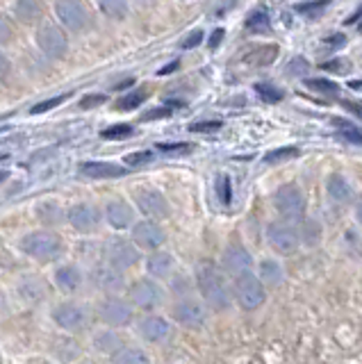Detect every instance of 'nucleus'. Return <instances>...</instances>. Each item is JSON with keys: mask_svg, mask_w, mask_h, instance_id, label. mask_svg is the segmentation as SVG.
<instances>
[{"mask_svg": "<svg viewBox=\"0 0 362 364\" xmlns=\"http://www.w3.org/2000/svg\"><path fill=\"white\" fill-rule=\"evenodd\" d=\"M305 71H310V64L303 60V57H294V60L287 64V73L289 75H303Z\"/></svg>", "mask_w": 362, "mask_h": 364, "instance_id": "obj_44", "label": "nucleus"}, {"mask_svg": "<svg viewBox=\"0 0 362 364\" xmlns=\"http://www.w3.org/2000/svg\"><path fill=\"white\" fill-rule=\"evenodd\" d=\"M96 312H98L100 321H103L105 326H110L112 330L126 328L132 323V318H134L132 305L128 301L119 299V296H105V299L98 303Z\"/></svg>", "mask_w": 362, "mask_h": 364, "instance_id": "obj_6", "label": "nucleus"}, {"mask_svg": "<svg viewBox=\"0 0 362 364\" xmlns=\"http://www.w3.org/2000/svg\"><path fill=\"white\" fill-rule=\"evenodd\" d=\"M233 296L244 310H257V307H262L267 301V289L257 276H253V273H244V276L235 278Z\"/></svg>", "mask_w": 362, "mask_h": 364, "instance_id": "obj_4", "label": "nucleus"}, {"mask_svg": "<svg viewBox=\"0 0 362 364\" xmlns=\"http://www.w3.org/2000/svg\"><path fill=\"white\" fill-rule=\"evenodd\" d=\"M137 335L144 341H151V344H162V341H166L169 335H171V326H169L164 316L149 314L137 321Z\"/></svg>", "mask_w": 362, "mask_h": 364, "instance_id": "obj_17", "label": "nucleus"}, {"mask_svg": "<svg viewBox=\"0 0 362 364\" xmlns=\"http://www.w3.org/2000/svg\"><path fill=\"white\" fill-rule=\"evenodd\" d=\"M7 176H9L7 171H0V182H3V180H7Z\"/></svg>", "mask_w": 362, "mask_h": 364, "instance_id": "obj_56", "label": "nucleus"}, {"mask_svg": "<svg viewBox=\"0 0 362 364\" xmlns=\"http://www.w3.org/2000/svg\"><path fill=\"white\" fill-rule=\"evenodd\" d=\"M55 284H58L64 294H75L82 284V271L73 264L58 267V271H55Z\"/></svg>", "mask_w": 362, "mask_h": 364, "instance_id": "obj_22", "label": "nucleus"}, {"mask_svg": "<svg viewBox=\"0 0 362 364\" xmlns=\"http://www.w3.org/2000/svg\"><path fill=\"white\" fill-rule=\"evenodd\" d=\"M166 242V232L164 228L157 221H139L132 225V244L134 248H144V250H157Z\"/></svg>", "mask_w": 362, "mask_h": 364, "instance_id": "obj_11", "label": "nucleus"}, {"mask_svg": "<svg viewBox=\"0 0 362 364\" xmlns=\"http://www.w3.org/2000/svg\"><path fill=\"white\" fill-rule=\"evenodd\" d=\"M112 364H151V360L144 350L134 348V346H126L112 358Z\"/></svg>", "mask_w": 362, "mask_h": 364, "instance_id": "obj_29", "label": "nucleus"}, {"mask_svg": "<svg viewBox=\"0 0 362 364\" xmlns=\"http://www.w3.org/2000/svg\"><path fill=\"white\" fill-rule=\"evenodd\" d=\"M171 316H174V321L178 326H183L187 330H198V328H203V323H206L208 312H206V307H203L198 301L183 299V301L174 303Z\"/></svg>", "mask_w": 362, "mask_h": 364, "instance_id": "obj_10", "label": "nucleus"}, {"mask_svg": "<svg viewBox=\"0 0 362 364\" xmlns=\"http://www.w3.org/2000/svg\"><path fill=\"white\" fill-rule=\"evenodd\" d=\"M178 66H180V62H178V60H174V62H169L166 66H162V68H160V71H157V73H160V75H169V73H174Z\"/></svg>", "mask_w": 362, "mask_h": 364, "instance_id": "obj_50", "label": "nucleus"}, {"mask_svg": "<svg viewBox=\"0 0 362 364\" xmlns=\"http://www.w3.org/2000/svg\"><path fill=\"white\" fill-rule=\"evenodd\" d=\"M223 128L221 121H198V123H191L189 125V132H196V134H212V132H219Z\"/></svg>", "mask_w": 362, "mask_h": 364, "instance_id": "obj_37", "label": "nucleus"}, {"mask_svg": "<svg viewBox=\"0 0 362 364\" xmlns=\"http://www.w3.org/2000/svg\"><path fill=\"white\" fill-rule=\"evenodd\" d=\"M360 18H362V5L353 11V16H348V18H346V23H348V26H353V23H358Z\"/></svg>", "mask_w": 362, "mask_h": 364, "instance_id": "obj_53", "label": "nucleus"}, {"mask_svg": "<svg viewBox=\"0 0 362 364\" xmlns=\"http://www.w3.org/2000/svg\"><path fill=\"white\" fill-rule=\"evenodd\" d=\"M12 41V28L7 26V21L0 18V43H7Z\"/></svg>", "mask_w": 362, "mask_h": 364, "instance_id": "obj_48", "label": "nucleus"}, {"mask_svg": "<svg viewBox=\"0 0 362 364\" xmlns=\"http://www.w3.org/2000/svg\"><path fill=\"white\" fill-rule=\"evenodd\" d=\"M274 205L280 216L297 221L305 214V198L297 185H282L274 193Z\"/></svg>", "mask_w": 362, "mask_h": 364, "instance_id": "obj_8", "label": "nucleus"}, {"mask_svg": "<svg viewBox=\"0 0 362 364\" xmlns=\"http://www.w3.org/2000/svg\"><path fill=\"white\" fill-rule=\"evenodd\" d=\"M346 107H348L351 114H356V117L362 121V105H358V102H346Z\"/></svg>", "mask_w": 362, "mask_h": 364, "instance_id": "obj_52", "label": "nucleus"}, {"mask_svg": "<svg viewBox=\"0 0 362 364\" xmlns=\"http://www.w3.org/2000/svg\"><path fill=\"white\" fill-rule=\"evenodd\" d=\"M358 214H360V221H362V205H360V210H358Z\"/></svg>", "mask_w": 362, "mask_h": 364, "instance_id": "obj_57", "label": "nucleus"}, {"mask_svg": "<svg viewBox=\"0 0 362 364\" xmlns=\"http://www.w3.org/2000/svg\"><path fill=\"white\" fill-rule=\"evenodd\" d=\"M299 155V148L294 146H282V148H274L265 155V162L267 164H282V162H289L292 157Z\"/></svg>", "mask_w": 362, "mask_h": 364, "instance_id": "obj_32", "label": "nucleus"}, {"mask_svg": "<svg viewBox=\"0 0 362 364\" xmlns=\"http://www.w3.org/2000/svg\"><path fill=\"white\" fill-rule=\"evenodd\" d=\"M3 159H7V155H0V162H3Z\"/></svg>", "mask_w": 362, "mask_h": 364, "instance_id": "obj_59", "label": "nucleus"}, {"mask_svg": "<svg viewBox=\"0 0 362 364\" xmlns=\"http://www.w3.org/2000/svg\"><path fill=\"white\" fill-rule=\"evenodd\" d=\"M21 248H23V253L28 257L41 262V264H48V262L62 257L64 242L53 230H35L21 239Z\"/></svg>", "mask_w": 362, "mask_h": 364, "instance_id": "obj_2", "label": "nucleus"}, {"mask_svg": "<svg viewBox=\"0 0 362 364\" xmlns=\"http://www.w3.org/2000/svg\"><path fill=\"white\" fill-rule=\"evenodd\" d=\"M328 46H333V48H339V46H344L346 43V34H328V37L324 39Z\"/></svg>", "mask_w": 362, "mask_h": 364, "instance_id": "obj_47", "label": "nucleus"}, {"mask_svg": "<svg viewBox=\"0 0 362 364\" xmlns=\"http://www.w3.org/2000/svg\"><path fill=\"white\" fill-rule=\"evenodd\" d=\"M267 239L274 246V250L282 255H289L299 248V232L297 228L285 223V221H274L267 228Z\"/></svg>", "mask_w": 362, "mask_h": 364, "instance_id": "obj_13", "label": "nucleus"}, {"mask_svg": "<svg viewBox=\"0 0 362 364\" xmlns=\"http://www.w3.org/2000/svg\"><path fill=\"white\" fill-rule=\"evenodd\" d=\"M66 221H69L75 230L92 232L100 225V221H103V212H100L92 203H78L69 212H66Z\"/></svg>", "mask_w": 362, "mask_h": 364, "instance_id": "obj_16", "label": "nucleus"}, {"mask_svg": "<svg viewBox=\"0 0 362 364\" xmlns=\"http://www.w3.org/2000/svg\"><path fill=\"white\" fill-rule=\"evenodd\" d=\"M41 3L37 0H21L14 5V14L21 23H37L41 18Z\"/></svg>", "mask_w": 362, "mask_h": 364, "instance_id": "obj_24", "label": "nucleus"}, {"mask_svg": "<svg viewBox=\"0 0 362 364\" xmlns=\"http://www.w3.org/2000/svg\"><path fill=\"white\" fill-rule=\"evenodd\" d=\"M53 321L58 323L62 330L69 333H80L89 323V312L87 307L80 303H60L53 310Z\"/></svg>", "mask_w": 362, "mask_h": 364, "instance_id": "obj_9", "label": "nucleus"}, {"mask_svg": "<svg viewBox=\"0 0 362 364\" xmlns=\"http://www.w3.org/2000/svg\"><path fill=\"white\" fill-rule=\"evenodd\" d=\"M128 166H144V164H149L153 162V153L151 151H139V153H130L126 159H123Z\"/></svg>", "mask_w": 362, "mask_h": 364, "instance_id": "obj_41", "label": "nucleus"}, {"mask_svg": "<svg viewBox=\"0 0 362 364\" xmlns=\"http://www.w3.org/2000/svg\"><path fill=\"white\" fill-rule=\"evenodd\" d=\"M80 173H85L87 178L92 180H110V178H121L128 173V168H123L119 164H112V162H82L80 164Z\"/></svg>", "mask_w": 362, "mask_h": 364, "instance_id": "obj_21", "label": "nucleus"}, {"mask_svg": "<svg viewBox=\"0 0 362 364\" xmlns=\"http://www.w3.org/2000/svg\"><path fill=\"white\" fill-rule=\"evenodd\" d=\"M348 87H351V89H358V91H362V82H360V80H353V82H348Z\"/></svg>", "mask_w": 362, "mask_h": 364, "instance_id": "obj_55", "label": "nucleus"}, {"mask_svg": "<svg viewBox=\"0 0 362 364\" xmlns=\"http://www.w3.org/2000/svg\"><path fill=\"white\" fill-rule=\"evenodd\" d=\"M255 94L265 102H280L282 98H285L282 89H278L276 85H269V82H257L255 85Z\"/></svg>", "mask_w": 362, "mask_h": 364, "instance_id": "obj_34", "label": "nucleus"}, {"mask_svg": "<svg viewBox=\"0 0 362 364\" xmlns=\"http://www.w3.org/2000/svg\"><path fill=\"white\" fill-rule=\"evenodd\" d=\"M94 348L98 353H107V355L115 358L121 348H126V341L117 333V330H103L94 337Z\"/></svg>", "mask_w": 362, "mask_h": 364, "instance_id": "obj_23", "label": "nucleus"}, {"mask_svg": "<svg viewBox=\"0 0 362 364\" xmlns=\"http://www.w3.org/2000/svg\"><path fill=\"white\" fill-rule=\"evenodd\" d=\"M244 28L248 32H255V34H265L271 30V16H269V11L267 9H255L251 11V14L246 16L244 21Z\"/></svg>", "mask_w": 362, "mask_h": 364, "instance_id": "obj_25", "label": "nucleus"}, {"mask_svg": "<svg viewBox=\"0 0 362 364\" xmlns=\"http://www.w3.org/2000/svg\"><path fill=\"white\" fill-rule=\"evenodd\" d=\"M92 287L98 289L100 294H107V296H115L117 291L123 289V284H126V278H123V273L112 269V267H98L92 271Z\"/></svg>", "mask_w": 362, "mask_h": 364, "instance_id": "obj_18", "label": "nucleus"}, {"mask_svg": "<svg viewBox=\"0 0 362 364\" xmlns=\"http://www.w3.org/2000/svg\"><path fill=\"white\" fill-rule=\"evenodd\" d=\"M105 219L117 230H126V228L134 225V210L123 198H115L105 205Z\"/></svg>", "mask_w": 362, "mask_h": 364, "instance_id": "obj_19", "label": "nucleus"}, {"mask_svg": "<svg viewBox=\"0 0 362 364\" xmlns=\"http://www.w3.org/2000/svg\"><path fill=\"white\" fill-rule=\"evenodd\" d=\"M107 102V96L105 94H87L80 98V107L82 109H94V107H100Z\"/></svg>", "mask_w": 362, "mask_h": 364, "instance_id": "obj_42", "label": "nucleus"}, {"mask_svg": "<svg viewBox=\"0 0 362 364\" xmlns=\"http://www.w3.org/2000/svg\"><path fill=\"white\" fill-rule=\"evenodd\" d=\"M146 271H149L151 280H164L171 278L176 271V259L171 253H164V250H157L149 259H146Z\"/></svg>", "mask_w": 362, "mask_h": 364, "instance_id": "obj_20", "label": "nucleus"}, {"mask_svg": "<svg viewBox=\"0 0 362 364\" xmlns=\"http://www.w3.org/2000/svg\"><path fill=\"white\" fill-rule=\"evenodd\" d=\"M171 114H174V109L171 107H155V109H149V112H146V114H142V117H139V121H153V119H166V117H171Z\"/></svg>", "mask_w": 362, "mask_h": 364, "instance_id": "obj_43", "label": "nucleus"}, {"mask_svg": "<svg viewBox=\"0 0 362 364\" xmlns=\"http://www.w3.org/2000/svg\"><path fill=\"white\" fill-rule=\"evenodd\" d=\"M282 280V269L278 262L274 259H265L262 264H260V282L262 284H269V287H276Z\"/></svg>", "mask_w": 362, "mask_h": 364, "instance_id": "obj_28", "label": "nucleus"}, {"mask_svg": "<svg viewBox=\"0 0 362 364\" xmlns=\"http://www.w3.org/2000/svg\"><path fill=\"white\" fill-rule=\"evenodd\" d=\"M326 9H328V3H299L297 5V11L305 18H319Z\"/></svg>", "mask_w": 362, "mask_h": 364, "instance_id": "obj_36", "label": "nucleus"}, {"mask_svg": "<svg viewBox=\"0 0 362 364\" xmlns=\"http://www.w3.org/2000/svg\"><path fill=\"white\" fill-rule=\"evenodd\" d=\"M98 7L105 16L115 18V21L126 18V14H128V3H121V0H105V3H100Z\"/></svg>", "mask_w": 362, "mask_h": 364, "instance_id": "obj_33", "label": "nucleus"}, {"mask_svg": "<svg viewBox=\"0 0 362 364\" xmlns=\"http://www.w3.org/2000/svg\"><path fill=\"white\" fill-rule=\"evenodd\" d=\"M37 46L39 50L50 57V60H64L66 53H69V37L60 26H43L37 32Z\"/></svg>", "mask_w": 362, "mask_h": 364, "instance_id": "obj_7", "label": "nucleus"}, {"mask_svg": "<svg viewBox=\"0 0 362 364\" xmlns=\"http://www.w3.org/2000/svg\"><path fill=\"white\" fill-rule=\"evenodd\" d=\"M321 68L324 71H331V73H348L351 64L346 60H331V62H324Z\"/></svg>", "mask_w": 362, "mask_h": 364, "instance_id": "obj_45", "label": "nucleus"}, {"mask_svg": "<svg viewBox=\"0 0 362 364\" xmlns=\"http://www.w3.org/2000/svg\"><path fill=\"white\" fill-rule=\"evenodd\" d=\"M128 303L132 307H139L142 312H153L164 303V289L157 280L142 278L134 280L128 287Z\"/></svg>", "mask_w": 362, "mask_h": 364, "instance_id": "obj_3", "label": "nucleus"}, {"mask_svg": "<svg viewBox=\"0 0 362 364\" xmlns=\"http://www.w3.org/2000/svg\"><path fill=\"white\" fill-rule=\"evenodd\" d=\"M105 257H107L112 269H117V271L123 273V271L132 269L139 262V250L134 248V244H130V242H123V239H115V242L107 244Z\"/></svg>", "mask_w": 362, "mask_h": 364, "instance_id": "obj_14", "label": "nucleus"}, {"mask_svg": "<svg viewBox=\"0 0 362 364\" xmlns=\"http://www.w3.org/2000/svg\"><path fill=\"white\" fill-rule=\"evenodd\" d=\"M7 71H9V62H7L5 53L0 50V77H3V75H7Z\"/></svg>", "mask_w": 362, "mask_h": 364, "instance_id": "obj_51", "label": "nucleus"}, {"mask_svg": "<svg viewBox=\"0 0 362 364\" xmlns=\"http://www.w3.org/2000/svg\"><path fill=\"white\" fill-rule=\"evenodd\" d=\"M305 87L316 91V94H321V96H331V98H337V94H339L337 82L326 80V77H308L305 80Z\"/></svg>", "mask_w": 362, "mask_h": 364, "instance_id": "obj_30", "label": "nucleus"}, {"mask_svg": "<svg viewBox=\"0 0 362 364\" xmlns=\"http://www.w3.org/2000/svg\"><path fill=\"white\" fill-rule=\"evenodd\" d=\"M196 287L203 296V301L212 307L214 312H225L233 303V289L223 278V271H219L212 262H201L196 269Z\"/></svg>", "mask_w": 362, "mask_h": 364, "instance_id": "obj_1", "label": "nucleus"}, {"mask_svg": "<svg viewBox=\"0 0 362 364\" xmlns=\"http://www.w3.org/2000/svg\"><path fill=\"white\" fill-rule=\"evenodd\" d=\"M358 30H360V32H362V21H360V23H358Z\"/></svg>", "mask_w": 362, "mask_h": 364, "instance_id": "obj_58", "label": "nucleus"}, {"mask_svg": "<svg viewBox=\"0 0 362 364\" xmlns=\"http://www.w3.org/2000/svg\"><path fill=\"white\" fill-rule=\"evenodd\" d=\"M66 98H69V94H62V96H55V98H48V100H41V102H37L35 107H30V114H43V112H48L53 107L62 105Z\"/></svg>", "mask_w": 362, "mask_h": 364, "instance_id": "obj_39", "label": "nucleus"}, {"mask_svg": "<svg viewBox=\"0 0 362 364\" xmlns=\"http://www.w3.org/2000/svg\"><path fill=\"white\" fill-rule=\"evenodd\" d=\"M201 41H203V30H194V32L187 34L180 46H183L185 50H189V48H196V46H201Z\"/></svg>", "mask_w": 362, "mask_h": 364, "instance_id": "obj_46", "label": "nucleus"}, {"mask_svg": "<svg viewBox=\"0 0 362 364\" xmlns=\"http://www.w3.org/2000/svg\"><path fill=\"white\" fill-rule=\"evenodd\" d=\"M130 85H134V80H132V77H128V80H123V82L115 85V89H117V91H121V89H126V87H130Z\"/></svg>", "mask_w": 362, "mask_h": 364, "instance_id": "obj_54", "label": "nucleus"}, {"mask_svg": "<svg viewBox=\"0 0 362 364\" xmlns=\"http://www.w3.org/2000/svg\"><path fill=\"white\" fill-rule=\"evenodd\" d=\"M223 271L228 273L233 278H240L244 273H251V267H253V259H251V253L240 244V242H233L225 246L223 250Z\"/></svg>", "mask_w": 362, "mask_h": 364, "instance_id": "obj_15", "label": "nucleus"}, {"mask_svg": "<svg viewBox=\"0 0 362 364\" xmlns=\"http://www.w3.org/2000/svg\"><path fill=\"white\" fill-rule=\"evenodd\" d=\"M333 125H335L337 134L342 136L346 144L362 146V130L358 128V125H353V123L346 121V119H333Z\"/></svg>", "mask_w": 362, "mask_h": 364, "instance_id": "obj_27", "label": "nucleus"}, {"mask_svg": "<svg viewBox=\"0 0 362 364\" xmlns=\"http://www.w3.org/2000/svg\"><path fill=\"white\" fill-rule=\"evenodd\" d=\"M328 193H331V198H335L339 203L351 198V189L342 176H331V180H328Z\"/></svg>", "mask_w": 362, "mask_h": 364, "instance_id": "obj_31", "label": "nucleus"}, {"mask_svg": "<svg viewBox=\"0 0 362 364\" xmlns=\"http://www.w3.org/2000/svg\"><path fill=\"white\" fill-rule=\"evenodd\" d=\"M134 200H137L139 212L144 216H149V221L166 219L169 212H171V208H169V203L164 198V193L157 191V189H139Z\"/></svg>", "mask_w": 362, "mask_h": 364, "instance_id": "obj_12", "label": "nucleus"}, {"mask_svg": "<svg viewBox=\"0 0 362 364\" xmlns=\"http://www.w3.org/2000/svg\"><path fill=\"white\" fill-rule=\"evenodd\" d=\"M132 134V125L130 123H115L100 132L103 139H126V136Z\"/></svg>", "mask_w": 362, "mask_h": 364, "instance_id": "obj_35", "label": "nucleus"}, {"mask_svg": "<svg viewBox=\"0 0 362 364\" xmlns=\"http://www.w3.org/2000/svg\"><path fill=\"white\" fill-rule=\"evenodd\" d=\"M55 16L62 23L64 32H85L92 26V14L82 3H73V0H60L55 3Z\"/></svg>", "mask_w": 362, "mask_h": 364, "instance_id": "obj_5", "label": "nucleus"}, {"mask_svg": "<svg viewBox=\"0 0 362 364\" xmlns=\"http://www.w3.org/2000/svg\"><path fill=\"white\" fill-rule=\"evenodd\" d=\"M217 196L223 205H230L233 200V185H230V178L228 176H221L217 180Z\"/></svg>", "mask_w": 362, "mask_h": 364, "instance_id": "obj_38", "label": "nucleus"}, {"mask_svg": "<svg viewBox=\"0 0 362 364\" xmlns=\"http://www.w3.org/2000/svg\"><path fill=\"white\" fill-rule=\"evenodd\" d=\"M223 34H225V32H223L221 28L212 32V37H210V48H217V46L223 41Z\"/></svg>", "mask_w": 362, "mask_h": 364, "instance_id": "obj_49", "label": "nucleus"}, {"mask_svg": "<svg viewBox=\"0 0 362 364\" xmlns=\"http://www.w3.org/2000/svg\"><path fill=\"white\" fill-rule=\"evenodd\" d=\"M155 148L157 151H162V153H191V144H187V141H176V144H171V141H164V144H155Z\"/></svg>", "mask_w": 362, "mask_h": 364, "instance_id": "obj_40", "label": "nucleus"}, {"mask_svg": "<svg viewBox=\"0 0 362 364\" xmlns=\"http://www.w3.org/2000/svg\"><path fill=\"white\" fill-rule=\"evenodd\" d=\"M146 98H149V91H146V87H139V89L130 91V94L121 96V98L117 100L115 109H119V112H132V109L142 107L144 102H146Z\"/></svg>", "mask_w": 362, "mask_h": 364, "instance_id": "obj_26", "label": "nucleus"}]
</instances>
